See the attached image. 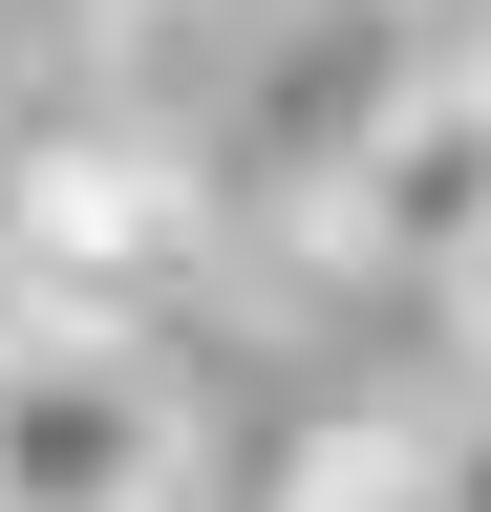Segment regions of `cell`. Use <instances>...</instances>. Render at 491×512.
Here are the masks:
<instances>
[{"label": "cell", "instance_id": "277c9868", "mask_svg": "<svg viewBox=\"0 0 491 512\" xmlns=\"http://www.w3.org/2000/svg\"><path fill=\"white\" fill-rule=\"evenodd\" d=\"M278 512H491V427H321Z\"/></svg>", "mask_w": 491, "mask_h": 512}, {"label": "cell", "instance_id": "5b68a950", "mask_svg": "<svg viewBox=\"0 0 491 512\" xmlns=\"http://www.w3.org/2000/svg\"><path fill=\"white\" fill-rule=\"evenodd\" d=\"M449 299H470V342H491V256H470V278H449Z\"/></svg>", "mask_w": 491, "mask_h": 512}, {"label": "cell", "instance_id": "8992f818", "mask_svg": "<svg viewBox=\"0 0 491 512\" xmlns=\"http://www.w3.org/2000/svg\"><path fill=\"white\" fill-rule=\"evenodd\" d=\"M470 86H491V43H470Z\"/></svg>", "mask_w": 491, "mask_h": 512}, {"label": "cell", "instance_id": "7a4b0ae2", "mask_svg": "<svg viewBox=\"0 0 491 512\" xmlns=\"http://www.w3.org/2000/svg\"><path fill=\"white\" fill-rule=\"evenodd\" d=\"M321 235L385 256V278H470V256H491V86H470V64H427V86L363 128V171L321 192Z\"/></svg>", "mask_w": 491, "mask_h": 512}, {"label": "cell", "instance_id": "3957f363", "mask_svg": "<svg viewBox=\"0 0 491 512\" xmlns=\"http://www.w3.org/2000/svg\"><path fill=\"white\" fill-rule=\"evenodd\" d=\"M171 235H193V192H171L150 150H65V171L22 192V299L43 320H129L171 278Z\"/></svg>", "mask_w": 491, "mask_h": 512}, {"label": "cell", "instance_id": "6da1fadb", "mask_svg": "<svg viewBox=\"0 0 491 512\" xmlns=\"http://www.w3.org/2000/svg\"><path fill=\"white\" fill-rule=\"evenodd\" d=\"M0 512H171V384L129 320H0Z\"/></svg>", "mask_w": 491, "mask_h": 512}]
</instances>
